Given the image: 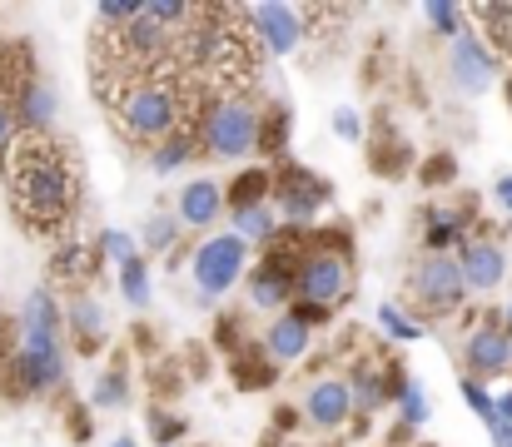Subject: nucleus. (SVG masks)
I'll return each instance as SVG.
<instances>
[{"instance_id":"1","label":"nucleus","mask_w":512,"mask_h":447,"mask_svg":"<svg viewBox=\"0 0 512 447\" xmlns=\"http://www.w3.org/2000/svg\"><path fill=\"white\" fill-rule=\"evenodd\" d=\"M5 179H10V204L15 219L35 234H50L70 219L75 209V169L65 149L50 135H15L5 149Z\"/></svg>"},{"instance_id":"2","label":"nucleus","mask_w":512,"mask_h":447,"mask_svg":"<svg viewBox=\"0 0 512 447\" xmlns=\"http://www.w3.org/2000/svg\"><path fill=\"white\" fill-rule=\"evenodd\" d=\"M194 110L184 75H165V80H135L120 100H115V120L135 145H160L174 130H184V115Z\"/></svg>"},{"instance_id":"3","label":"nucleus","mask_w":512,"mask_h":447,"mask_svg":"<svg viewBox=\"0 0 512 447\" xmlns=\"http://www.w3.org/2000/svg\"><path fill=\"white\" fill-rule=\"evenodd\" d=\"M189 130L199 140V154L209 159H249L259 154V140H264V110L244 95H224V100H209Z\"/></svg>"},{"instance_id":"4","label":"nucleus","mask_w":512,"mask_h":447,"mask_svg":"<svg viewBox=\"0 0 512 447\" xmlns=\"http://www.w3.org/2000/svg\"><path fill=\"white\" fill-rule=\"evenodd\" d=\"M353 289V264L348 254L334 244H309L299 254V269H294V303L299 308H319V313H334Z\"/></svg>"},{"instance_id":"5","label":"nucleus","mask_w":512,"mask_h":447,"mask_svg":"<svg viewBox=\"0 0 512 447\" xmlns=\"http://www.w3.org/2000/svg\"><path fill=\"white\" fill-rule=\"evenodd\" d=\"M70 358H65V338L55 333H20L15 353H10V383L15 398H45L55 388H65Z\"/></svg>"},{"instance_id":"6","label":"nucleus","mask_w":512,"mask_h":447,"mask_svg":"<svg viewBox=\"0 0 512 447\" xmlns=\"http://www.w3.org/2000/svg\"><path fill=\"white\" fill-rule=\"evenodd\" d=\"M249 269H254L249 244H244V239H234V234L199 239V244H194V254H189V284H194V294L209 298V303L229 294Z\"/></svg>"},{"instance_id":"7","label":"nucleus","mask_w":512,"mask_h":447,"mask_svg":"<svg viewBox=\"0 0 512 447\" xmlns=\"http://www.w3.org/2000/svg\"><path fill=\"white\" fill-rule=\"evenodd\" d=\"M239 20L249 25V40L264 50V55H294L304 40H309V10L304 5H284V0H269V5H249L239 10Z\"/></svg>"},{"instance_id":"8","label":"nucleus","mask_w":512,"mask_h":447,"mask_svg":"<svg viewBox=\"0 0 512 447\" xmlns=\"http://www.w3.org/2000/svg\"><path fill=\"white\" fill-rule=\"evenodd\" d=\"M413 298L428 308V313H458L468 303V279L458 269V254H423L413 264Z\"/></svg>"},{"instance_id":"9","label":"nucleus","mask_w":512,"mask_h":447,"mask_svg":"<svg viewBox=\"0 0 512 447\" xmlns=\"http://www.w3.org/2000/svg\"><path fill=\"white\" fill-rule=\"evenodd\" d=\"M324 204H329V179H319L304 164L274 169V209L284 214V224H314Z\"/></svg>"},{"instance_id":"10","label":"nucleus","mask_w":512,"mask_h":447,"mask_svg":"<svg viewBox=\"0 0 512 447\" xmlns=\"http://www.w3.org/2000/svg\"><path fill=\"white\" fill-rule=\"evenodd\" d=\"M498 80V55L478 30H463L458 40H448V85L458 95H483Z\"/></svg>"},{"instance_id":"11","label":"nucleus","mask_w":512,"mask_h":447,"mask_svg":"<svg viewBox=\"0 0 512 447\" xmlns=\"http://www.w3.org/2000/svg\"><path fill=\"white\" fill-rule=\"evenodd\" d=\"M463 368H468V378H478V383H493V378L512 373V333L503 328V318H488V323H478V328L468 333V343H463Z\"/></svg>"},{"instance_id":"12","label":"nucleus","mask_w":512,"mask_h":447,"mask_svg":"<svg viewBox=\"0 0 512 447\" xmlns=\"http://www.w3.org/2000/svg\"><path fill=\"white\" fill-rule=\"evenodd\" d=\"M458 269L468 279V294H493L508 279V249L488 234H468L458 249Z\"/></svg>"},{"instance_id":"13","label":"nucleus","mask_w":512,"mask_h":447,"mask_svg":"<svg viewBox=\"0 0 512 447\" xmlns=\"http://www.w3.org/2000/svg\"><path fill=\"white\" fill-rule=\"evenodd\" d=\"M294 269H299V259H279V254H269L264 264H254L249 274H244V289H249V303L254 308H264V313H284V308H294Z\"/></svg>"},{"instance_id":"14","label":"nucleus","mask_w":512,"mask_h":447,"mask_svg":"<svg viewBox=\"0 0 512 447\" xmlns=\"http://www.w3.org/2000/svg\"><path fill=\"white\" fill-rule=\"evenodd\" d=\"M224 214H229V194H224V184H214V179H189V184L174 194V219H179V229L204 234V229H214Z\"/></svg>"},{"instance_id":"15","label":"nucleus","mask_w":512,"mask_h":447,"mask_svg":"<svg viewBox=\"0 0 512 447\" xmlns=\"http://www.w3.org/2000/svg\"><path fill=\"white\" fill-rule=\"evenodd\" d=\"M15 120H20V135H50L55 130V115H60V90L45 80V75H30L15 100H10Z\"/></svg>"},{"instance_id":"16","label":"nucleus","mask_w":512,"mask_h":447,"mask_svg":"<svg viewBox=\"0 0 512 447\" xmlns=\"http://www.w3.org/2000/svg\"><path fill=\"white\" fill-rule=\"evenodd\" d=\"M304 418L324 433H339L343 423L353 418V388L348 378H314L304 393Z\"/></svg>"},{"instance_id":"17","label":"nucleus","mask_w":512,"mask_h":447,"mask_svg":"<svg viewBox=\"0 0 512 447\" xmlns=\"http://www.w3.org/2000/svg\"><path fill=\"white\" fill-rule=\"evenodd\" d=\"M309 348H314V328L304 323V313H299V308H284V313L264 328V358H269L274 368L299 363Z\"/></svg>"},{"instance_id":"18","label":"nucleus","mask_w":512,"mask_h":447,"mask_svg":"<svg viewBox=\"0 0 512 447\" xmlns=\"http://www.w3.org/2000/svg\"><path fill=\"white\" fill-rule=\"evenodd\" d=\"M115 40H120V55H125L130 65H155V60L170 50L174 30H165L160 20H150V15H145V5H140V15H135Z\"/></svg>"},{"instance_id":"19","label":"nucleus","mask_w":512,"mask_h":447,"mask_svg":"<svg viewBox=\"0 0 512 447\" xmlns=\"http://www.w3.org/2000/svg\"><path fill=\"white\" fill-rule=\"evenodd\" d=\"M65 328H70V338L90 353V348H100L105 338H110V318H105V308L95 303V298H70V308H65Z\"/></svg>"},{"instance_id":"20","label":"nucleus","mask_w":512,"mask_h":447,"mask_svg":"<svg viewBox=\"0 0 512 447\" xmlns=\"http://www.w3.org/2000/svg\"><path fill=\"white\" fill-rule=\"evenodd\" d=\"M229 234L244 239L249 249L254 244H274L279 239V209H274V199L269 204H249V209H229Z\"/></svg>"},{"instance_id":"21","label":"nucleus","mask_w":512,"mask_h":447,"mask_svg":"<svg viewBox=\"0 0 512 447\" xmlns=\"http://www.w3.org/2000/svg\"><path fill=\"white\" fill-rule=\"evenodd\" d=\"M348 388H353V413L368 418V413H378L383 403H393L398 378H388L383 368H358V373L348 378Z\"/></svg>"},{"instance_id":"22","label":"nucleus","mask_w":512,"mask_h":447,"mask_svg":"<svg viewBox=\"0 0 512 447\" xmlns=\"http://www.w3.org/2000/svg\"><path fill=\"white\" fill-rule=\"evenodd\" d=\"M423 244H428V254H453V244L463 249V234H468V214L463 209H428V219H423Z\"/></svg>"},{"instance_id":"23","label":"nucleus","mask_w":512,"mask_h":447,"mask_svg":"<svg viewBox=\"0 0 512 447\" xmlns=\"http://www.w3.org/2000/svg\"><path fill=\"white\" fill-rule=\"evenodd\" d=\"M189 159H199V140H194V130L184 125V130H174L170 140H160V145L150 149V174L170 179V174H179Z\"/></svg>"},{"instance_id":"24","label":"nucleus","mask_w":512,"mask_h":447,"mask_svg":"<svg viewBox=\"0 0 512 447\" xmlns=\"http://www.w3.org/2000/svg\"><path fill=\"white\" fill-rule=\"evenodd\" d=\"M473 20H483V40L493 45V55L503 60L512 55V0H493V5H468Z\"/></svg>"},{"instance_id":"25","label":"nucleus","mask_w":512,"mask_h":447,"mask_svg":"<svg viewBox=\"0 0 512 447\" xmlns=\"http://www.w3.org/2000/svg\"><path fill=\"white\" fill-rule=\"evenodd\" d=\"M393 403H398V423L403 428H423L433 418V403H428V388L418 378H398L393 388Z\"/></svg>"},{"instance_id":"26","label":"nucleus","mask_w":512,"mask_h":447,"mask_svg":"<svg viewBox=\"0 0 512 447\" xmlns=\"http://www.w3.org/2000/svg\"><path fill=\"white\" fill-rule=\"evenodd\" d=\"M229 209H249V204H269L274 199V174L269 169H244L229 189Z\"/></svg>"},{"instance_id":"27","label":"nucleus","mask_w":512,"mask_h":447,"mask_svg":"<svg viewBox=\"0 0 512 447\" xmlns=\"http://www.w3.org/2000/svg\"><path fill=\"white\" fill-rule=\"evenodd\" d=\"M125 403H130V373H125V368L100 373L95 388H90V408H95V413H120Z\"/></svg>"},{"instance_id":"28","label":"nucleus","mask_w":512,"mask_h":447,"mask_svg":"<svg viewBox=\"0 0 512 447\" xmlns=\"http://www.w3.org/2000/svg\"><path fill=\"white\" fill-rule=\"evenodd\" d=\"M423 20H428V30L438 35V40H458L468 25V5H453V0H428L423 5Z\"/></svg>"},{"instance_id":"29","label":"nucleus","mask_w":512,"mask_h":447,"mask_svg":"<svg viewBox=\"0 0 512 447\" xmlns=\"http://www.w3.org/2000/svg\"><path fill=\"white\" fill-rule=\"evenodd\" d=\"M115 274H120V294H125L130 308H150V303H155V284H150V264H145V259H130V264H120Z\"/></svg>"},{"instance_id":"30","label":"nucleus","mask_w":512,"mask_h":447,"mask_svg":"<svg viewBox=\"0 0 512 447\" xmlns=\"http://www.w3.org/2000/svg\"><path fill=\"white\" fill-rule=\"evenodd\" d=\"M373 318H378V328H383L393 343H418V338L428 333V328H423L413 313H403L398 303H378V313H373Z\"/></svg>"},{"instance_id":"31","label":"nucleus","mask_w":512,"mask_h":447,"mask_svg":"<svg viewBox=\"0 0 512 447\" xmlns=\"http://www.w3.org/2000/svg\"><path fill=\"white\" fill-rule=\"evenodd\" d=\"M140 234H145V249H150V254H165V249L179 244V219L165 214V209H155V214L145 219V229H140Z\"/></svg>"},{"instance_id":"32","label":"nucleus","mask_w":512,"mask_h":447,"mask_svg":"<svg viewBox=\"0 0 512 447\" xmlns=\"http://www.w3.org/2000/svg\"><path fill=\"white\" fill-rule=\"evenodd\" d=\"M90 264H95V254H90L85 244H65V249H55V259H50L55 279H85Z\"/></svg>"},{"instance_id":"33","label":"nucleus","mask_w":512,"mask_h":447,"mask_svg":"<svg viewBox=\"0 0 512 447\" xmlns=\"http://www.w3.org/2000/svg\"><path fill=\"white\" fill-rule=\"evenodd\" d=\"M458 388H463V403H468L488 428H498V398L488 393V383H478V378H468V373H463V383H458Z\"/></svg>"},{"instance_id":"34","label":"nucleus","mask_w":512,"mask_h":447,"mask_svg":"<svg viewBox=\"0 0 512 447\" xmlns=\"http://www.w3.org/2000/svg\"><path fill=\"white\" fill-rule=\"evenodd\" d=\"M145 15L160 20L165 30H179V25L199 20V5H184V0H145Z\"/></svg>"},{"instance_id":"35","label":"nucleus","mask_w":512,"mask_h":447,"mask_svg":"<svg viewBox=\"0 0 512 447\" xmlns=\"http://www.w3.org/2000/svg\"><path fill=\"white\" fill-rule=\"evenodd\" d=\"M100 254L120 269V264L140 259V244H135V234H125V229H100Z\"/></svg>"},{"instance_id":"36","label":"nucleus","mask_w":512,"mask_h":447,"mask_svg":"<svg viewBox=\"0 0 512 447\" xmlns=\"http://www.w3.org/2000/svg\"><path fill=\"white\" fill-rule=\"evenodd\" d=\"M140 5H145V0H105V5H95V20H100V25H120V30H125V25L140 15Z\"/></svg>"},{"instance_id":"37","label":"nucleus","mask_w":512,"mask_h":447,"mask_svg":"<svg viewBox=\"0 0 512 447\" xmlns=\"http://www.w3.org/2000/svg\"><path fill=\"white\" fill-rule=\"evenodd\" d=\"M334 135L348 140V145H363V115H358V110H348V105L334 110Z\"/></svg>"},{"instance_id":"38","label":"nucleus","mask_w":512,"mask_h":447,"mask_svg":"<svg viewBox=\"0 0 512 447\" xmlns=\"http://www.w3.org/2000/svg\"><path fill=\"white\" fill-rule=\"evenodd\" d=\"M15 135H20V120H15L10 100L0 95V149H10V145H15Z\"/></svg>"},{"instance_id":"39","label":"nucleus","mask_w":512,"mask_h":447,"mask_svg":"<svg viewBox=\"0 0 512 447\" xmlns=\"http://www.w3.org/2000/svg\"><path fill=\"white\" fill-rule=\"evenodd\" d=\"M493 199H498V209H508L512 214V174H503V179L493 184Z\"/></svg>"},{"instance_id":"40","label":"nucleus","mask_w":512,"mask_h":447,"mask_svg":"<svg viewBox=\"0 0 512 447\" xmlns=\"http://www.w3.org/2000/svg\"><path fill=\"white\" fill-rule=\"evenodd\" d=\"M493 433V447H512V423H498V428H488Z\"/></svg>"},{"instance_id":"41","label":"nucleus","mask_w":512,"mask_h":447,"mask_svg":"<svg viewBox=\"0 0 512 447\" xmlns=\"http://www.w3.org/2000/svg\"><path fill=\"white\" fill-rule=\"evenodd\" d=\"M498 423H512V388L498 398Z\"/></svg>"},{"instance_id":"42","label":"nucleus","mask_w":512,"mask_h":447,"mask_svg":"<svg viewBox=\"0 0 512 447\" xmlns=\"http://www.w3.org/2000/svg\"><path fill=\"white\" fill-rule=\"evenodd\" d=\"M110 447H140V443H135V438L125 433V438H115V443H110Z\"/></svg>"},{"instance_id":"43","label":"nucleus","mask_w":512,"mask_h":447,"mask_svg":"<svg viewBox=\"0 0 512 447\" xmlns=\"http://www.w3.org/2000/svg\"><path fill=\"white\" fill-rule=\"evenodd\" d=\"M503 328H508V333H512V303H508V308H503Z\"/></svg>"},{"instance_id":"44","label":"nucleus","mask_w":512,"mask_h":447,"mask_svg":"<svg viewBox=\"0 0 512 447\" xmlns=\"http://www.w3.org/2000/svg\"><path fill=\"white\" fill-rule=\"evenodd\" d=\"M508 105H512V75H508Z\"/></svg>"},{"instance_id":"45","label":"nucleus","mask_w":512,"mask_h":447,"mask_svg":"<svg viewBox=\"0 0 512 447\" xmlns=\"http://www.w3.org/2000/svg\"><path fill=\"white\" fill-rule=\"evenodd\" d=\"M160 447H165V443H160Z\"/></svg>"}]
</instances>
